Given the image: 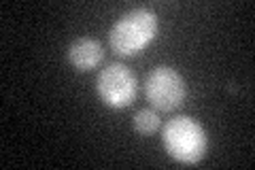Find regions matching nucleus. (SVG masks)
I'll list each match as a JSON object with an SVG mask.
<instances>
[{
    "label": "nucleus",
    "mask_w": 255,
    "mask_h": 170,
    "mask_svg": "<svg viewBox=\"0 0 255 170\" xmlns=\"http://www.w3.org/2000/svg\"><path fill=\"white\" fill-rule=\"evenodd\" d=\"M159 28L157 15L149 9H134L122 15L109 30V47L111 51L128 58L142 51L155 38Z\"/></svg>",
    "instance_id": "f257e3e1"
},
{
    "label": "nucleus",
    "mask_w": 255,
    "mask_h": 170,
    "mask_svg": "<svg viewBox=\"0 0 255 170\" xmlns=\"http://www.w3.org/2000/svg\"><path fill=\"white\" fill-rule=\"evenodd\" d=\"M162 143L166 153L181 164H198L206 153V132L194 117L177 115L162 128Z\"/></svg>",
    "instance_id": "f03ea898"
},
{
    "label": "nucleus",
    "mask_w": 255,
    "mask_h": 170,
    "mask_svg": "<svg viewBox=\"0 0 255 170\" xmlns=\"http://www.w3.org/2000/svg\"><path fill=\"white\" fill-rule=\"evenodd\" d=\"M185 79L170 66H155L145 79V98L155 111L168 113L185 102Z\"/></svg>",
    "instance_id": "7ed1b4c3"
},
{
    "label": "nucleus",
    "mask_w": 255,
    "mask_h": 170,
    "mask_svg": "<svg viewBox=\"0 0 255 170\" xmlns=\"http://www.w3.org/2000/svg\"><path fill=\"white\" fill-rule=\"evenodd\" d=\"M138 81L126 64H109L98 72L96 92L111 109H126L136 98Z\"/></svg>",
    "instance_id": "20e7f679"
},
{
    "label": "nucleus",
    "mask_w": 255,
    "mask_h": 170,
    "mask_svg": "<svg viewBox=\"0 0 255 170\" xmlns=\"http://www.w3.org/2000/svg\"><path fill=\"white\" fill-rule=\"evenodd\" d=\"M102 58H105L102 45L96 38H90V36L77 38L68 47V62L81 72L94 70L102 62Z\"/></svg>",
    "instance_id": "39448f33"
},
{
    "label": "nucleus",
    "mask_w": 255,
    "mask_h": 170,
    "mask_svg": "<svg viewBox=\"0 0 255 170\" xmlns=\"http://www.w3.org/2000/svg\"><path fill=\"white\" fill-rule=\"evenodd\" d=\"M132 124H134V130H136L138 134L149 136V134H155L159 130V126H162V119H159L155 109H140V111H136V115H134Z\"/></svg>",
    "instance_id": "423d86ee"
}]
</instances>
